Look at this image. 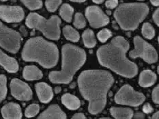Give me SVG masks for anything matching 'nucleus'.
<instances>
[{
    "label": "nucleus",
    "mask_w": 159,
    "mask_h": 119,
    "mask_svg": "<svg viewBox=\"0 0 159 119\" xmlns=\"http://www.w3.org/2000/svg\"><path fill=\"white\" fill-rule=\"evenodd\" d=\"M110 112L115 119H132L133 117V111L129 108L112 107Z\"/></svg>",
    "instance_id": "a211bd4d"
},
{
    "label": "nucleus",
    "mask_w": 159,
    "mask_h": 119,
    "mask_svg": "<svg viewBox=\"0 0 159 119\" xmlns=\"http://www.w3.org/2000/svg\"><path fill=\"white\" fill-rule=\"evenodd\" d=\"M130 48L128 41L122 36H116L111 42L97 50L99 63L123 77L131 78L137 74V65L127 59Z\"/></svg>",
    "instance_id": "f03ea898"
},
{
    "label": "nucleus",
    "mask_w": 159,
    "mask_h": 119,
    "mask_svg": "<svg viewBox=\"0 0 159 119\" xmlns=\"http://www.w3.org/2000/svg\"><path fill=\"white\" fill-rule=\"evenodd\" d=\"M21 44V36L16 31L13 30L0 22V46L9 53H16Z\"/></svg>",
    "instance_id": "1a4fd4ad"
},
{
    "label": "nucleus",
    "mask_w": 159,
    "mask_h": 119,
    "mask_svg": "<svg viewBox=\"0 0 159 119\" xmlns=\"http://www.w3.org/2000/svg\"><path fill=\"white\" fill-rule=\"evenodd\" d=\"M7 79L4 75H0V102L6 98L7 94Z\"/></svg>",
    "instance_id": "a878e982"
},
{
    "label": "nucleus",
    "mask_w": 159,
    "mask_h": 119,
    "mask_svg": "<svg viewBox=\"0 0 159 119\" xmlns=\"http://www.w3.org/2000/svg\"><path fill=\"white\" fill-rule=\"evenodd\" d=\"M86 61L85 51L71 44L62 47V66L59 71L49 73V80L54 84L70 83L76 72L84 66Z\"/></svg>",
    "instance_id": "7ed1b4c3"
},
{
    "label": "nucleus",
    "mask_w": 159,
    "mask_h": 119,
    "mask_svg": "<svg viewBox=\"0 0 159 119\" xmlns=\"http://www.w3.org/2000/svg\"><path fill=\"white\" fill-rule=\"evenodd\" d=\"M40 111V106L37 104H32L30 105L28 107L26 108L25 112V117L27 118H32L35 117V116L39 113Z\"/></svg>",
    "instance_id": "bb28decb"
},
{
    "label": "nucleus",
    "mask_w": 159,
    "mask_h": 119,
    "mask_svg": "<svg viewBox=\"0 0 159 119\" xmlns=\"http://www.w3.org/2000/svg\"><path fill=\"white\" fill-rule=\"evenodd\" d=\"M71 119H87V118L83 113H77L72 117Z\"/></svg>",
    "instance_id": "c9c22d12"
},
{
    "label": "nucleus",
    "mask_w": 159,
    "mask_h": 119,
    "mask_svg": "<svg viewBox=\"0 0 159 119\" xmlns=\"http://www.w3.org/2000/svg\"><path fill=\"white\" fill-rule=\"evenodd\" d=\"M152 100L154 103L157 104H158V103H159V87H158V86H157L153 89L152 93Z\"/></svg>",
    "instance_id": "7c9ffc66"
},
{
    "label": "nucleus",
    "mask_w": 159,
    "mask_h": 119,
    "mask_svg": "<svg viewBox=\"0 0 159 119\" xmlns=\"http://www.w3.org/2000/svg\"><path fill=\"white\" fill-rule=\"evenodd\" d=\"M134 49L129 53L132 59L141 58L148 63H154L158 61V54L154 48L139 36L134 38Z\"/></svg>",
    "instance_id": "0eeeda50"
},
{
    "label": "nucleus",
    "mask_w": 159,
    "mask_h": 119,
    "mask_svg": "<svg viewBox=\"0 0 159 119\" xmlns=\"http://www.w3.org/2000/svg\"><path fill=\"white\" fill-rule=\"evenodd\" d=\"M36 91L39 100L43 103H48L53 97V89L45 83H39L36 84Z\"/></svg>",
    "instance_id": "4468645a"
},
{
    "label": "nucleus",
    "mask_w": 159,
    "mask_h": 119,
    "mask_svg": "<svg viewBox=\"0 0 159 119\" xmlns=\"http://www.w3.org/2000/svg\"><path fill=\"white\" fill-rule=\"evenodd\" d=\"M37 119H66V114L57 104L50 105Z\"/></svg>",
    "instance_id": "2eb2a0df"
},
{
    "label": "nucleus",
    "mask_w": 159,
    "mask_h": 119,
    "mask_svg": "<svg viewBox=\"0 0 159 119\" xmlns=\"http://www.w3.org/2000/svg\"><path fill=\"white\" fill-rule=\"evenodd\" d=\"M22 58L25 61H35L44 68H52L59 59V50L54 43L41 37H32L27 41L22 51Z\"/></svg>",
    "instance_id": "20e7f679"
},
{
    "label": "nucleus",
    "mask_w": 159,
    "mask_h": 119,
    "mask_svg": "<svg viewBox=\"0 0 159 119\" xmlns=\"http://www.w3.org/2000/svg\"><path fill=\"white\" fill-rule=\"evenodd\" d=\"M112 36V33L108 29H103L97 34V37L100 42L102 43L106 42Z\"/></svg>",
    "instance_id": "cd10ccee"
},
{
    "label": "nucleus",
    "mask_w": 159,
    "mask_h": 119,
    "mask_svg": "<svg viewBox=\"0 0 159 119\" xmlns=\"http://www.w3.org/2000/svg\"><path fill=\"white\" fill-rule=\"evenodd\" d=\"M61 88L60 87H57L55 88V92L56 93H59L60 92H61Z\"/></svg>",
    "instance_id": "58836bf2"
},
{
    "label": "nucleus",
    "mask_w": 159,
    "mask_h": 119,
    "mask_svg": "<svg viewBox=\"0 0 159 119\" xmlns=\"http://www.w3.org/2000/svg\"><path fill=\"white\" fill-rule=\"evenodd\" d=\"M148 13L149 8L146 3H122L116 10L114 17L122 29L132 31L137 28Z\"/></svg>",
    "instance_id": "39448f33"
},
{
    "label": "nucleus",
    "mask_w": 159,
    "mask_h": 119,
    "mask_svg": "<svg viewBox=\"0 0 159 119\" xmlns=\"http://www.w3.org/2000/svg\"><path fill=\"white\" fill-rule=\"evenodd\" d=\"M10 91L14 97L20 101H29L32 97V91L25 82L17 78L12 80L10 84Z\"/></svg>",
    "instance_id": "9b49d317"
},
{
    "label": "nucleus",
    "mask_w": 159,
    "mask_h": 119,
    "mask_svg": "<svg viewBox=\"0 0 159 119\" xmlns=\"http://www.w3.org/2000/svg\"><path fill=\"white\" fill-rule=\"evenodd\" d=\"M153 20L157 25H159V10L157 9L153 14Z\"/></svg>",
    "instance_id": "72a5a7b5"
},
{
    "label": "nucleus",
    "mask_w": 159,
    "mask_h": 119,
    "mask_svg": "<svg viewBox=\"0 0 159 119\" xmlns=\"http://www.w3.org/2000/svg\"><path fill=\"white\" fill-rule=\"evenodd\" d=\"M61 1H46L45 2V5L47 7V9L48 11L51 12H55L58 7L61 5Z\"/></svg>",
    "instance_id": "c756f323"
},
{
    "label": "nucleus",
    "mask_w": 159,
    "mask_h": 119,
    "mask_svg": "<svg viewBox=\"0 0 159 119\" xmlns=\"http://www.w3.org/2000/svg\"><path fill=\"white\" fill-rule=\"evenodd\" d=\"M143 111L146 114H150L154 111V109L149 103H146L143 106Z\"/></svg>",
    "instance_id": "473e14b6"
},
{
    "label": "nucleus",
    "mask_w": 159,
    "mask_h": 119,
    "mask_svg": "<svg viewBox=\"0 0 159 119\" xmlns=\"http://www.w3.org/2000/svg\"><path fill=\"white\" fill-rule=\"evenodd\" d=\"M145 114L141 112H137L134 114V119H145Z\"/></svg>",
    "instance_id": "f704fd0d"
},
{
    "label": "nucleus",
    "mask_w": 159,
    "mask_h": 119,
    "mask_svg": "<svg viewBox=\"0 0 159 119\" xmlns=\"http://www.w3.org/2000/svg\"><path fill=\"white\" fill-rule=\"evenodd\" d=\"M23 76L26 80H37L43 78V73L35 66H27L24 68Z\"/></svg>",
    "instance_id": "6ab92c4d"
},
{
    "label": "nucleus",
    "mask_w": 159,
    "mask_h": 119,
    "mask_svg": "<svg viewBox=\"0 0 159 119\" xmlns=\"http://www.w3.org/2000/svg\"><path fill=\"white\" fill-rule=\"evenodd\" d=\"M75 84H71V85H70V88H75Z\"/></svg>",
    "instance_id": "79ce46f5"
},
{
    "label": "nucleus",
    "mask_w": 159,
    "mask_h": 119,
    "mask_svg": "<svg viewBox=\"0 0 159 119\" xmlns=\"http://www.w3.org/2000/svg\"><path fill=\"white\" fill-rule=\"evenodd\" d=\"M25 13L21 7L0 6V19L7 23H19L24 19Z\"/></svg>",
    "instance_id": "f8f14e48"
},
{
    "label": "nucleus",
    "mask_w": 159,
    "mask_h": 119,
    "mask_svg": "<svg viewBox=\"0 0 159 119\" xmlns=\"http://www.w3.org/2000/svg\"><path fill=\"white\" fill-rule=\"evenodd\" d=\"M118 4V1L117 0H111V1H107L105 2V5L107 8L109 9H113L117 7Z\"/></svg>",
    "instance_id": "2f4dec72"
},
{
    "label": "nucleus",
    "mask_w": 159,
    "mask_h": 119,
    "mask_svg": "<svg viewBox=\"0 0 159 119\" xmlns=\"http://www.w3.org/2000/svg\"><path fill=\"white\" fill-rule=\"evenodd\" d=\"M0 66L10 73H15L19 70V64L14 58L7 55L0 50Z\"/></svg>",
    "instance_id": "dca6fc26"
},
{
    "label": "nucleus",
    "mask_w": 159,
    "mask_h": 119,
    "mask_svg": "<svg viewBox=\"0 0 159 119\" xmlns=\"http://www.w3.org/2000/svg\"><path fill=\"white\" fill-rule=\"evenodd\" d=\"M63 33L66 39L71 42H77L80 39L79 32L70 25H66L64 27Z\"/></svg>",
    "instance_id": "4be33fe9"
},
{
    "label": "nucleus",
    "mask_w": 159,
    "mask_h": 119,
    "mask_svg": "<svg viewBox=\"0 0 159 119\" xmlns=\"http://www.w3.org/2000/svg\"><path fill=\"white\" fill-rule=\"evenodd\" d=\"M61 102L66 107L70 110H75L81 106V101L75 95L66 93L61 97Z\"/></svg>",
    "instance_id": "aec40b11"
},
{
    "label": "nucleus",
    "mask_w": 159,
    "mask_h": 119,
    "mask_svg": "<svg viewBox=\"0 0 159 119\" xmlns=\"http://www.w3.org/2000/svg\"><path fill=\"white\" fill-rule=\"evenodd\" d=\"M150 3L154 6H158V5H159V2L158 1V0H156V1H150Z\"/></svg>",
    "instance_id": "4c0bfd02"
},
{
    "label": "nucleus",
    "mask_w": 159,
    "mask_h": 119,
    "mask_svg": "<svg viewBox=\"0 0 159 119\" xmlns=\"http://www.w3.org/2000/svg\"><path fill=\"white\" fill-rule=\"evenodd\" d=\"M74 26L77 29H83L86 26V20L84 16L80 12L76 13L73 21Z\"/></svg>",
    "instance_id": "393cba45"
},
{
    "label": "nucleus",
    "mask_w": 159,
    "mask_h": 119,
    "mask_svg": "<svg viewBox=\"0 0 159 119\" xmlns=\"http://www.w3.org/2000/svg\"><path fill=\"white\" fill-rule=\"evenodd\" d=\"M22 3L30 10H37L42 8L43 2L40 0L36 1H22Z\"/></svg>",
    "instance_id": "c85d7f7f"
},
{
    "label": "nucleus",
    "mask_w": 159,
    "mask_h": 119,
    "mask_svg": "<svg viewBox=\"0 0 159 119\" xmlns=\"http://www.w3.org/2000/svg\"><path fill=\"white\" fill-rule=\"evenodd\" d=\"M141 33L144 37L151 40L155 36V29L154 27L149 23H145L141 29Z\"/></svg>",
    "instance_id": "b1692460"
},
{
    "label": "nucleus",
    "mask_w": 159,
    "mask_h": 119,
    "mask_svg": "<svg viewBox=\"0 0 159 119\" xmlns=\"http://www.w3.org/2000/svg\"><path fill=\"white\" fill-rule=\"evenodd\" d=\"M82 39L84 45L87 48H93L96 46V40L94 33L91 29H86L82 34Z\"/></svg>",
    "instance_id": "412c9836"
},
{
    "label": "nucleus",
    "mask_w": 159,
    "mask_h": 119,
    "mask_svg": "<svg viewBox=\"0 0 159 119\" xmlns=\"http://www.w3.org/2000/svg\"><path fill=\"white\" fill-rule=\"evenodd\" d=\"M113 83L111 74L105 70H85L79 75V88L82 96L89 102V113L98 114L104 110L107 93Z\"/></svg>",
    "instance_id": "f257e3e1"
},
{
    "label": "nucleus",
    "mask_w": 159,
    "mask_h": 119,
    "mask_svg": "<svg viewBox=\"0 0 159 119\" xmlns=\"http://www.w3.org/2000/svg\"><path fill=\"white\" fill-rule=\"evenodd\" d=\"M73 12V8L68 3H64L63 5H61L60 9V15L61 17L68 23H70L72 21Z\"/></svg>",
    "instance_id": "5701e85b"
},
{
    "label": "nucleus",
    "mask_w": 159,
    "mask_h": 119,
    "mask_svg": "<svg viewBox=\"0 0 159 119\" xmlns=\"http://www.w3.org/2000/svg\"><path fill=\"white\" fill-rule=\"evenodd\" d=\"M85 16L93 28H100L108 25L109 23V17L97 6L88 7L85 10Z\"/></svg>",
    "instance_id": "9d476101"
},
{
    "label": "nucleus",
    "mask_w": 159,
    "mask_h": 119,
    "mask_svg": "<svg viewBox=\"0 0 159 119\" xmlns=\"http://www.w3.org/2000/svg\"><path fill=\"white\" fill-rule=\"evenodd\" d=\"M93 2L94 3H96V4H101V3H102L104 2V1H102V0H99V1H98V0H94Z\"/></svg>",
    "instance_id": "ea45409f"
},
{
    "label": "nucleus",
    "mask_w": 159,
    "mask_h": 119,
    "mask_svg": "<svg viewBox=\"0 0 159 119\" xmlns=\"http://www.w3.org/2000/svg\"><path fill=\"white\" fill-rule=\"evenodd\" d=\"M151 119H159V112H157L156 113L154 114L152 116V117L151 118Z\"/></svg>",
    "instance_id": "e433bc0d"
},
{
    "label": "nucleus",
    "mask_w": 159,
    "mask_h": 119,
    "mask_svg": "<svg viewBox=\"0 0 159 119\" xmlns=\"http://www.w3.org/2000/svg\"><path fill=\"white\" fill-rule=\"evenodd\" d=\"M114 100L117 104L137 107L143 103L146 96L134 91L130 85L125 84L116 94Z\"/></svg>",
    "instance_id": "6e6552de"
},
{
    "label": "nucleus",
    "mask_w": 159,
    "mask_h": 119,
    "mask_svg": "<svg viewBox=\"0 0 159 119\" xmlns=\"http://www.w3.org/2000/svg\"><path fill=\"white\" fill-rule=\"evenodd\" d=\"M157 76L152 70H146L141 71L139 76V84L142 87H149L156 83Z\"/></svg>",
    "instance_id": "f3484780"
},
{
    "label": "nucleus",
    "mask_w": 159,
    "mask_h": 119,
    "mask_svg": "<svg viewBox=\"0 0 159 119\" xmlns=\"http://www.w3.org/2000/svg\"><path fill=\"white\" fill-rule=\"evenodd\" d=\"M100 119H111L110 118H100Z\"/></svg>",
    "instance_id": "37998d69"
},
{
    "label": "nucleus",
    "mask_w": 159,
    "mask_h": 119,
    "mask_svg": "<svg viewBox=\"0 0 159 119\" xmlns=\"http://www.w3.org/2000/svg\"><path fill=\"white\" fill-rule=\"evenodd\" d=\"M85 2V0H82V1H81V0H79V1H72V2L74 3H84Z\"/></svg>",
    "instance_id": "a19ab883"
},
{
    "label": "nucleus",
    "mask_w": 159,
    "mask_h": 119,
    "mask_svg": "<svg viewBox=\"0 0 159 119\" xmlns=\"http://www.w3.org/2000/svg\"><path fill=\"white\" fill-rule=\"evenodd\" d=\"M26 25L30 29L40 31L48 39L58 40L60 37L61 20L56 15L46 19L37 13H30L26 19Z\"/></svg>",
    "instance_id": "423d86ee"
},
{
    "label": "nucleus",
    "mask_w": 159,
    "mask_h": 119,
    "mask_svg": "<svg viewBox=\"0 0 159 119\" xmlns=\"http://www.w3.org/2000/svg\"><path fill=\"white\" fill-rule=\"evenodd\" d=\"M2 114L4 119H21L22 112L20 106L16 103L10 102L3 105Z\"/></svg>",
    "instance_id": "ddd939ff"
}]
</instances>
